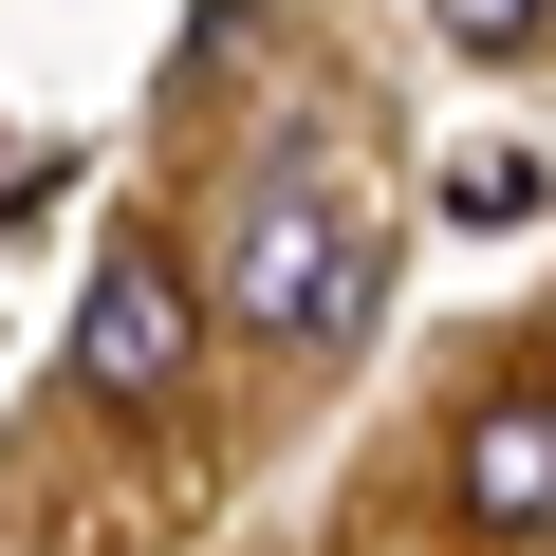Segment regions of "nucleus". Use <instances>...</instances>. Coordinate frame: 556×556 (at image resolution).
I'll list each match as a JSON object with an SVG mask.
<instances>
[{
	"label": "nucleus",
	"mask_w": 556,
	"mask_h": 556,
	"mask_svg": "<svg viewBox=\"0 0 556 556\" xmlns=\"http://www.w3.org/2000/svg\"><path fill=\"white\" fill-rule=\"evenodd\" d=\"M538 204H556L538 149H464V167H445V223H538Z\"/></svg>",
	"instance_id": "20e7f679"
},
{
	"label": "nucleus",
	"mask_w": 556,
	"mask_h": 556,
	"mask_svg": "<svg viewBox=\"0 0 556 556\" xmlns=\"http://www.w3.org/2000/svg\"><path fill=\"white\" fill-rule=\"evenodd\" d=\"M186 353H204V278H186L167 241H112V260L75 278V390H93V408H167Z\"/></svg>",
	"instance_id": "f03ea898"
},
{
	"label": "nucleus",
	"mask_w": 556,
	"mask_h": 556,
	"mask_svg": "<svg viewBox=\"0 0 556 556\" xmlns=\"http://www.w3.org/2000/svg\"><path fill=\"white\" fill-rule=\"evenodd\" d=\"M371 278H390L371 186H334L316 149H278V167L241 186V223H223V316H241L260 353H334V334L371 316Z\"/></svg>",
	"instance_id": "f257e3e1"
},
{
	"label": "nucleus",
	"mask_w": 556,
	"mask_h": 556,
	"mask_svg": "<svg viewBox=\"0 0 556 556\" xmlns=\"http://www.w3.org/2000/svg\"><path fill=\"white\" fill-rule=\"evenodd\" d=\"M464 519H482V538H556V408H538V390H501V408L464 427Z\"/></svg>",
	"instance_id": "7ed1b4c3"
},
{
	"label": "nucleus",
	"mask_w": 556,
	"mask_h": 556,
	"mask_svg": "<svg viewBox=\"0 0 556 556\" xmlns=\"http://www.w3.org/2000/svg\"><path fill=\"white\" fill-rule=\"evenodd\" d=\"M556 20H538V0H445V56H538Z\"/></svg>",
	"instance_id": "39448f33"
}]
</instances>
